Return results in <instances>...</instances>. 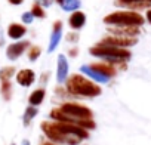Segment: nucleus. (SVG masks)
<instances>
[{"label": "nucleus", "instance_id": "nucleus-16", "mask_svg": "<svg viewBox=\"0 0 151 145\" xmlns=\"http://www.w3.org/2000/svg\"><path fill=\"white\" fill-rule=\"evenodd\" d=\"M25 33H27V28H25L24 25H21V24L14 22V24H11V25L8 27V36H9V39H12V40H19L21 37L25 36Z\"/></svg>", "mask_w": 151, "mask_h": 145}, {"label": "nucleus", "instance_id": "nucleus-21", "mask_svg": "<svg viewBox=\"0 0 151 145\" xmlns=\"http://www.w3.org/2000/svg\"><path fill=\"white\" fill-rule=\"evenodd\" d=\"M0 90H2V95H3V98L6 101L11 99V96H12V85H11V82H2V88H0Z\"/></svg>", "mask_w": 151, "mask_h": 145}, {"label": "nucleus", "instance_id": "nucleus-23", "mask_svg": "<svg viewBox=\"0 0 151 145\" xmlns=\"http://www.w3.org/2000/svg\"><path fill=\"white\" fill-rule=\"evenodd\" d=\"M40 53H42V49L39 46H31L30 50H28V59L31 62H34V61H37V58L40 56Z\"/></svg>", "mask_w": 151, "mask_h": 145}, {"label": "nucleus", "instance_id": "nucleus-28", "mask_svg": "<svg viewBox=\"0 0 151 145\" xmlns=\"http://www.w3.org/2000/svg\"><path fill=\"white\" fill-rule=\"evenodd\" d=\"M77 52H79V49L77 47H73V49H70V56H77Z\"/></svg>", "mask_w": 151, "mask_h": 145}, {"label": "nucleus", "instance_id": "nucleus-24", "mask_svg": "<svg viewBox=\"0 0 151 145\" xmlns=\"http://www.w3.org/2000/svg\"><path fill=\"white\" fill-rule=\"evenodd\" d=\"M77 40H79V33H68L67 42H70V43H77Z\"/></svg>", "mask_w": 151, "mask_h": 145}, {"label": "nucleus", "instance_id": "nucleus-33", "mask_svg": "<svg viewBox=\"0 0 151 145\" xmlns=\"http://www.w3.org/2000/svg\"><path fill=\"white\" fill-rule=\"evenodd\" d=\"M56 2H58V3H59V2H61V0H56Z\"/></svg>", "mask_w": 151, "mask_h": 145}, {"label": "nucleus", "instance_id": "nucleus-8", "mask_svg": "<svg viewBox=\"0 0 151 145\" xmlns=\"http://www.w3.org/2000/svg\"><path fill=\"white\" fill-rule=\"evenodd\" d=\"M111 36H119V37H132L136 39V36L141 33L139 27H108L107 28Z\"/></svg>", "mask_w": 151, "mask_h": 145}, {"label": "nucleus", "instance_id": "nucleus-30", "mask_svg": "<svg viewBox=\"0 0 151 145\" xmlns=\"http://www.w3.org/2000/svg\"><path fill=\"white\" fill-rule=\"evenodd\" d=\"M47 77H49V72H46V74H42V83H46V82H47Z\"/></svg>", "mask_w": 151, "mask_h": 145}, {"label": "nucleus", "instance_id": "nucleus-34", "mask_svg": "<svg viewBox=\"0 0 151 145\" xmlns=\"http://www.w3.org/2000/svg\"><path fill=\"white\" fill-rule=\"evenodd\" d=\"M11 145H15V144H11Z\"/></svg>", "mask_w": 151, "mask_h": 145}, {"label": "nucleus", "instance_id": "nucleus-27", "mask_svg": "<svg viewBox=\"0 0 151 145\" xmlns=\"http://www.w3.org/2000/svg\"><path fill=\"white\" fill-rule=\"evenodd\" d=\"M8 2L11 5H14V6H18V5H22L24 3V0H8Z\"/></svg>", "mask_w": 151, "mask_h": 145}, {"label": "nucleus", "instance_id": "nucleus-10", "mask_svg": "<svg viewBox=\"0 0 151 145\" xmlns=\"http://www.w3.org/2000/svg\"><path fill=\"white\" fill-rule=\"evenodd\" d=\"M68 61L65 58V55H58V62H56V82L58 83H64L68 77Z\"/></svg>", "mask_w": 151, "mask_h": 145}, {"label": "nucleus", "instance_id": "nucleus-15", "mask_svg": "<svg viewBox=\"0 0 151 145\" xmlns=\"http://www.w3.org/2000/svg\"><path fill=\"white\" fill-rule=\"evenodd\" d=\"M93 70H96V71H99L101 74H104V76H107V77H114L116 74H117V70H116V67L114 65H111V64H108V62H96V64H92L91 65Z\"/></svg>", "mask_w": 151, "mask_h": 145}, {"label": "nucleus", "instance_id": "nucleus-26", "mask_svg": "<svg viewBox=\"0 0 151 145\" xmlns=\"http://www.w3.org/2000/svg\"><path fill=\"white\" fill-rule=\"evenodd\" d=\"M36 3H39L42 8L45 6V8H49L52 3H53V0H36Z\"/></svg>", "mask_w": 151, "mask_h": 145}, {"label": "nucleus", "instance_id": "nucleus-31", "mask_svg": "<svg viewBox=\"0 0 151 145\" xmlns=\"http://www.w3.org/2000/svg\"><path fill=\"white\" fill-rule=\"evenodd\" d=\"M40 145H58V144H53V142H45V144H40Z\"/></svg>", "mask_w": 151, "mask_h": 145}, {"label": "nucleus", "instance_id": "nucleus-3", "mask_svg": "<svg viewBox=\"0 0 151 145\" xmlns=\"http://www.w3.org/2000/svg\"><path fill=\"white\" fill-rule=\"evenodd\" d=\"M89 52L96 56V58H101L104 59V62H108L111 65H124L126 61L130 59V52L127 49H123V47H114V46H101V45H96L93 47L89 49Z\"/></svg>", "mask_w": 151, "mask_h": 145}, {"label": "nucleus", "instance_id": "nucleus-9", "mask_svg": "<svg viewBox=\"0 0 151 145\" xmlns=\"http://www.w3.org/2000/svg\"><path fill=\"white\" fill-rule=\"evenodd\" d=\"M36 82V74L30 68H24L17 72V83L22 88H30Z\"/></svg>", "mask_w": 151, "mask_h": 145}, {"label": "nucleus", "instance_id": "nucleus-6", "mask_svg": "<svg viewBox=\"0 0 151 145\" xmlns=\"http://www.w3.org/2000/svg\"><path fill=\"white\" fill-rule=\"evenodd\" d=\"M98 45L101 46H114V47H129V46H133L136 45V39H132V37H119V36H107L104 37Z\"/></svg>", "mask_w": 151, "mask_h": 145}, {"label": "nucleus", "instance_id": "nucleus-12", "mask_svg": "<svg viewBox=\"0 0 151 145\" xmlns=\"http://www.w3.org/2000/svg\"><path fill=\"white\" fill-rule=\"evenodd\" d=\"M80 71L83 72L85 76H88L89 79H92L93 82H96V83H108V82H110V77H107V76L101 74L99 71L93 70L91 65H82Z\"/></svg>", "mask_w": 151, "mask_h": 145}, {"label": "nucleus", "instance_id": "nucleus-4", "mask_svg": "<svg viewBox=\"0 0 151 145\" xmlns=\"http://www.w3.org/2000/svg\"><path fill=\"white\" fill-rule=\"evenodd\" d=\"M104 22L107 25H114V27H141L145 19L141 14L135 11H120V12H113L104 18Z\"/></svg>", "mask_w": 151, "mask_h": 145}, {"label": "nucleus", "instance_id": "nucleus-32", "mask_svg": "<svg viewBox=\"0 0 151 145\" xmlns=\"http://www.w3.org/2000/svg\"><path fill=\"white\" fill-rule=\"evenodd\" d=\"M22 145H30V142H28V141L25 139V141H22Z\"/></svg>", "mask_w": 151, "mask_h": 145}, {"label": "nucleus", "instance_id": "nucleus-13", "mask_svg": "<svg viewBox=\"0 0 151 145\" xmlns=\"http://www.w3.org/2000/svg\"><path fill=\"white\" fill-rule=\"evenodd\" d=\"M116 5L129 9H147L151 6V0H116Z\"/></svg>", "mask_w": 151, "mask_h": 145}, {"label": "nucleus", "instance_id": "nucleus-19", "mask_svg": "<svg viewBox=\"0 0 151 145\" xmlns=\"http://www.w3.org/2000/svg\"><path fill=\"white\" fill-rule=\"evenodd\" d=\"M37 107H31V105H28L27 107V110H25V113H24V117H22V123H24V126H28L31 121H33V118L37 116Z\"/></svg>", "mask_w": 151, "mask_h": 145}, {"label": "nucleus", "instance_id": "nucleus-11", "mask_svg": "<svg viewBox=\"0 0 151 145\" xmlns=\"http://www.w3.org/2000/svg\"><path fill=\"white\" fill-rule=\"evenodd\" d=\"M61 37H62V22L61 21H56V22H53V31H52L49 47H47V52L49 53H52L58 47V45L61 42Z\"/></svg>", "mask_w": 151, "mask_h": 145}, {"label": "nucleus", "instance_id": "nucleus-25", "mask_svg": "<svg viewBox=\"0 0 151 145\" xmlns=\"http://www.w3.org/2000/svg\"><path fill=\"white\" fill-rule=\"evenodd\" d=\"M33 19H34V17H33L31 12H25V14H22V21H24L25 24H31Z\"/></svg>", "mask_w": 151, "mask_h": 145}, {"label": "nucleus", "instance_id": "nucleus-18", "mask_svg": "<svg viewBox=\"0 0 151 145\" xmlns=\"http://www.w3.org/2000/svg\"><path fill=\"white\" fill-rule=\"evenodd\" d=\"M59 5L67 12H76V11H79L82 2H80V0H61Z\"/></svg>", "mask_w": 151, "mask_h": 145}, {"label": "nucleus", "instance_id": "nucleus-20", "mask_svg": "<svg viewBox=\"0 0 151 145\" xmlns=\"http://www.w3.org/2000/svg\"><path fill=\"white\" fill-rule=\"evenodd\" d=\"M15 68L14 67H3L0 70V80L2 82H9L12 79V76H15Z\"/></svg>", "mask_w": 151, "mask_h": 145}, {"label": "nucleus", "instance_id": "nucleus-2", "mask_svg": "<svg viewBox=\"0 0 151 145\" xmlns=\"http://www.w3.org/2000/svg\"><path fill=\"white\" fill-rule=\"evenodd\" d=\"M67 92L76 96H85V98H95L101 95V88L88 80L85 76L80 74H73L68 80H67Z\"/></svg>", "mask_w": 151, "mask_h": 145}, {"label": "nucleus", "instance_id": "nucleus-14", "mask_svg": "<svg viewBox=\"0 0 151 145\" xmlns=\"http://www.w3.org/2000/svg\"><path fill=\"white\" fill-rule=\"evenodd\" d=\"M68 24L73 30H80L85 27L86 24V15L82 11H76L71 14V17L68 18Z\"/></svg>", "mask_w": 151, "mask_h": 145}, {"label": "nucleus", "instance_id": "nucleus-29", "mask_svg": "<svg viewBox=\"0 0 151 145\" xmlns=\"http://www.w3.org/2000/svg\"><path fill=\"white\" fill-rule=\"evenodd\" d=\"M145 18H147V21L151 24V9H148V11H147V15H145Z\"/></svg>", "mask_w": 151, "mask_h": 145}, {"label": "nucleus", "instance_id": "nucleus-22", "mask_svg": "<svg viewBox=\"0 0 151 145\" xmlns=\"http://www.w3.org/2000/svg\"><path fill=\"white\" fill-rule=\"evenodd\" d=\"M30 12L33 14L34 18H40V19H42V18H46V12H45V9H43L39 3H34Z\"/></svg>", "mask_w": 151, "mask_h": 145}, {"label": "nucleus", "instance_id": "nucleus-7", "mask_svg": "<svg viewBox=\"0 0 151 145\" xmlns=\"http://www.w3.org/2000/svg\"><path fill=\"white\" fill-rule=\"evenodd\" d=\"M28 46H30V43H28L27 40H24V42H15V43L9 45L8 49H6V56H8V59L17 61V59L27 50Z\"/></svg>", "mask_w": 151, "mask_h": 145}, {"label": "nucleus", "instance_id": "nucleus-1", "mask_svg": "<svg viewBox=\"0 0 151 145\" xmlns=\"http://www.w3.org/2000/svg\"><path fill=\"white\" fill-rule=\"evenodd\" d=\"M50 118L58 123L77 124L86 130L95 129V123L92 121V111L77 102H64L59 108L50 111Z\"/></svg>", "mask_w": 151, "mask_h": 145}, {"label": "nucleus", "instance_id": "nucleus-5", "mask_svg": "<svg viewBox=\"0 0 151 145\" xmlns=\"http://www.w3.org/2000/svg\"><path fill=\"white\" fill-rule=\"evenodd\" d=\"M42 130L47 136V139H50V142L58 144V145H79L82 142V139L77 138V136H70V135L64 133L56 126V123L43 121L42 123Z\"/></svg>", "mask_w": 151, "mask_h": 145}, {"label": "nucleus", "instance_id": "nucleus-17", "mask_svg": "<svg viewBox=\"0 0 151 145\" xmlns=\"http://www.w3.org/2000/svg\"><path fill=\"white\" fill-rule=\"evenodd\" d=\"M45 96H46V90L45 89H36L34 92H31L30 93V96H28V104L31 105V107H39L42 102H43V99H45Z\"/></svg>", "mask_w": 151, "mask_h": 145}]
</instances>
